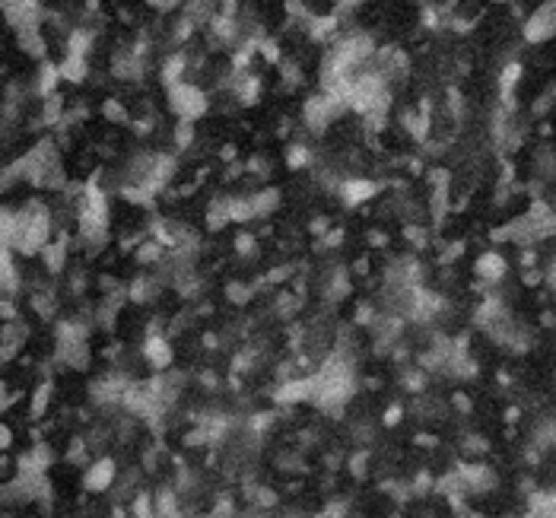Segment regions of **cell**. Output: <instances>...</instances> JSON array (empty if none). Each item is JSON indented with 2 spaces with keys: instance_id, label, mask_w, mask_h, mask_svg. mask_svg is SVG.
<instances>
[{
  "instance_id": "1",
  "label": "cell",
  "mask_w": 556,
  "mask_h": 518,
  "mask_svg": "<svg viewBox=\"0 0 556 518\" xmlns=\"http://www.w3.org/2000/svg\"><path fill=\"white\" fill-rule=\"evenodd\" d=\"M166 92H169V109H172L181 121H198V118H204L207 112H210V99H207L204 86H198V83L181 80V83L169 86Z\"/></svg>"
},
{
  "instance_id": "2",
  "label": "cell",
  "mask_w": 556,
  "mask_h": 518,
  "mask_svg": "<svg viewBox=\"0 0 556 518\" xmlns=\"http://www.w3.org/2000/svg\"><path fill=\"white\" fill-rule=\"evenodd\" d=\"M556 39V0H547L524 23V42L531 45H543V42Z\"/></svg>"
},
{
  "instance_id": "3",
  "label": "cell",
  "mask_w": 556,
  "mask_h": 518,
  "mask_svg": "<svg viewBox=\"0 0 556 518\" xmlns=\"http://www.w3.org/2000/svg\"><path fill=\"white\" fill-rule=\"evenodd\" d=\"M378 191H382V185H378L375 179H365V175H353V179L337 181V194L346 207L369 204L372 198H378Z\"/></svg>"
},
{
  "instance_id": "4",
  "label": "cell",
  "mask_w": 556,
  "mask_h": 518,
  "mask_svg": "<svg viewBox=\"0 0 556 518\" xmlns=\"http://www.w3.org/2000/svg\"><path fill=\"white\" fill-rule=\"evenodd\" d=\"M0 10L7 16V23L20 32V29H39L42 7L39 0H0Z\"/></svg>"
},
{
  "instance_id": "5",
  "label": "cell",
  "mask_w": 556,
  "mask_h": 518,
  "mask_svg": "<svg viewBox=\"0 0 556 518\" xmlns=\"http://www.w3.org/2000/svg\"><path fill=\"white\" fill-rule=\"evenodd\" d=\"M143 359H147L156 372H169L175 363L172 340H169L166 334H147V340H143Z\"/></svg>"
},
{
  "instance_id": "6",
  "label": "cell",
  "mask_w": 556,
  "mask_h": 518,
  "mask_svg": "<svg viewBox=\"0 0 556 518\" xmlns=\"http://www.w3.org/2000/svg\"><path fill=\"white\" fill-rule=\"evenodd\" d=\"M115 477H118L115 458H96L90 467H86L83 486H86V493H105V490H111Z\"/></svg>"
},
{
  "instance_id": "7",
  "label": "cell",
  "mask_w": 556,
  "mask_h": 518,
  "mask_svg": "<svg viewBox=\"0 0 556 518\" xmlns=\"http://www.w3.org/2000/svg\"><path fill=\"white\" fill-rule=\"evenodd\" d=\"M473 274H477L483 283H499L505 274H509V261H505L499 251H483V255L473 261Z\"/></svg>"
},
{
  "instance_id": "8",
  "label": "cell",
  "mask_w": 556,
  "mask_h": 518,
  "mask_svg": "<svg viewBox=\"0 0 556 518\" xmlns=\"http://www.w3.org/2000/svg\"><path fill=\"white\" fill-rule=\"evenodd\" d=\"M67 248H71V239H67V232H58V239H52V242L42 248V261H45L48 274H61V270H64Z\"/></svg>"
},
{
  "instance_id": "9",
  "label": "cell",
  "mask_w": 556,
  "mask_h": 518,
  "mask_svg": "<svg viewBox=\"0 0 556 518\" xmlns=\"http://www.w3.org/2000/svg\"><path fill=\"white\" fill-rule=\"evenodd\" d=\"M251 207H255V219L274 217V213L283 207V191H280V188H274V185L258 188V194H251Z\"/></svg>"
},
{
  "instance_id": "10",
  "label": "cell",
  "mask_w": 556,
  "mask_h": 518,
  "mask_svg": "<svg viewBox=\"0 0 556 518\" xmlns=\"http://www.w3.org/2000/svg\"><path fill=\"white\" fill-rule=\"evenodd\" d=\"M58 71H61V80H64V83H83L90 64H86L83 54H67V58L58 64Z\"/></svg>"
},
{
  "instance_id": "11",
  "label": "cell",
  "mask_w": 556,
  "mask_h": 518,
  "mask_svg": "<svg viewBox=\"0 0 556 518\" xmlns=\"http://www.w3.org/2000/svg\"><path fill=\"white\" fill-rule=\"evenodd\" d=\"M162 258H166V248H162L156 239H143L140 245L134 248V261L143 264V267H153V264H162Z\"/></svg>"
},
{
  "instance_id": "12",
  "label": "cell",
  "mask_w": 556,
  "mask_h": 518,
  "mask_svg": "<svg viewBox=\"0 0 556 518\" xmlns=\"http://www.w3.org/2000/svg\"><path fill=\"white\" fill-rule=\"evenodd\" d=\"M232 251H236L242 261L258 258V236H255V232H248V229L236 232V236H232Z\"/></svg>"
},
{
  "instance_id": "13",
  "label": "cell",
  "mask_w": 556,
  "mask_h": 518,
  "mask_svg": "<svg viewBox=\"0 0 556 518\" xmlns=\"http://www.w3.org/2000/svg\"><path fill=\"white\" fill-rule=\"evenodd\" d=\"M255 293H258V287L242 283V280H236V283H229V287H226V299H229L232 306H248V302L255 299Z\"/></svg>"
},
{
  "instance_id": "14",
  "label": "cell",
  "mask_w": 556,
  "mask_h": 518,
  "mask_svg": "<svg viewBox=\"0 0 556 518\" xmlns=\"http://www.w3.org/2000/svg\"><path fill=\"white\" fill-rule=\"evenodd\" d=\"M52 394H54L52 382H42L39 388H35V394H32V407H29V414H32L35 420H39V416H45L48 404H52Z\"/></svg>"
},
{
  "instance_id": "15",
  "label": "cell",
  "mask_w": 556,
  "mask_h": 518,
  "mask_svg": "<svg viewBox=\"0 0 556 518\" xmlns=\"http://www.w3.org/2000/svg\"><path fill=\"white\" fill-rule=\"evenodd\" d=\"M308 162H312V150H308V143H293V147L286 150V166L293 169H306Z\"/></svg>"
},
{
  "instance_id": "16",
  "label": "cell",
  "mask_w": 556,
  "mask_h": 518,
  "mask_svg": "<svg viewBox=\"0 0 556 518\" xmlns=\"http://www.w3.org/2000/svg\"><path fill=\"white\" fill-rule=\"evenodd\" d=\"M191 143H194V121H181L179 118V124H175V147L188 150Z\"/></svg>"
},
{
  "instance_id": "17",
  "label": "cell",
  "mask_w": 556,
  "mask_h": 518,
  "mask_svg": "<svg viewBox=\"0 0 556 518\" xmlns=\"http://www.w3.org/2000/svg\"><path fill=\"white\" fill-rule=\"evenodd\" d=\"M401 420H404V407H401V404H388V407L382 410V426L385 429H394Z\"/></svg>"
},
{
  "instance_id": "18",
  "label": "cell",
  "mask_w": 556,
  "mask_h": 518,
  "mask_svg": "<svg viewBox=\"0 0 556 518\" xmlns=\"http://www.w3.org/2000/svg\"><path fill=\"white\" fill-rule=\"evenodd\" d=\"M102 112H105V118H109V121H128V112H124V105L121 102H115V99H109V102L102 105Z\"/></svg>"
},
{
  "instance_id": "19",
  "label": "cell",
  "mask_w": 556,
  "mask_h": 518,
  "mask_svg": "<svg viewBox=\"0 0 556 518\" xmlns=\"http://www.w3.org/2000/svg\"><path fill=\"white\" fill-rule=\"evenodd\" d=\"M0 318L4 321H16V306H13V299H0Z\"/></svg>"
},
{
  "instance_id": "20",
  "label": "cell",
  "mask_w": 556,
  "mask_h": 518,
  "mask_svg": "<svg viewBox=\"0 0 556 518\" xmlns=\"http://www.w3.org/2000/svg\"><path fill=\"white\" fill-rule=\"evenodd\" d=\"M10 445H13V429L0 423V452H7Z\"/></svg>"
},
{
  "instance_id": "21",
  "label": "cell",
  "mask_w": 556,
  "mask_h": 518,
  "mask_svg": "<svg viewBox=\"0 0 556 518\" xmlns=\"http://www.w3.org/2000/svg\"><path fill=\"white\" fill-rule=\"evenodd\" d=\"M543 280H547V287H553V289H556V258L547 264V270H543Z\"/></svg>"
},
{
  "instance_id": "22",
  "label": "cell",
  "mask_w": 556,
  "mask_h": 518,
  "mask_svg": "<svg viewBox=\"0 0 556 518\" xmlns=\"http://www.w3.org/2000/svg\"><path fill=\"white\" fill-rule=\"evenodd\" d=\"M147 4H150V7H156V10H172L179 0H147Z\"/></svg>"
},
{
  "instance_id": "23",
  "label": "cell",
  "mask_w": 556,
  "mask_h": 518,
  "mask_svg": "<svg viewBox=\"0 0 556 518\" xmlns=\"http://www.w3.org/2000/svg\"><path fill=\"white\" fill-rule=\"evenodd\" d=\"M359 4H369V0H340V7L350 10V7H359Z\"/></svg>"
}]
</instances>
